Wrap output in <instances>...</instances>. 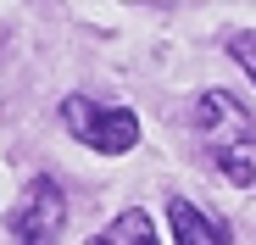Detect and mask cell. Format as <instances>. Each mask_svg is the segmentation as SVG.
<instances>
[{"instance_id":"cell-1","label":"cell","mask_w":256,"mask_h":245,"mask_svg":"<svg viewBox=\"0 0 256 245\" xmlns=\"http://www.w3.org/2000/svg\"><path fill=\"white\" fill-rule=\"evenodd\" d=\"M195 140L206 150V162L218 168L228 184L250 190L256 184V122L245 117V106L223 90H206L195 100Z\"/></svg>"},{"instance_id":"cell-2","label":"cell","mask_w":256,"mask_h":245,"mask_svg":"<svg viewBox=\"0 0 256 245\" xmlns=\"http://www.w3.org/2000/svg\"><path fill=\"white\" fill-rule=\"evenodd\" d=\"M62 122L72 128L78 145H90L100 156H122V150L140 145V117L122 112V106H95V100H84V95H67L62 100Z\"/></svg>"},{"instance_id":"cell-3","label":"cell","mask_w":256,"mask_h":245,"mask_svg":"<svg viewBox=\"0 0 256 245\" xmlns=\"http://www.w3.org/2000/svg\"><path fill=\"white\" fill-rule=\"evenodd\" d=\"M62 223H67V200H62V190L50 178H34L22 190V200L12 206V218H6L17 245H56Z\"/></svg>"},{"instance_id":"cell-4","label":"cell","mask_w":256,"mask_h":245,"mask_svg":"<svg viewBox=\"0 0 256 245\" xmlns=\"http://www.w3.org/2000/svg\"><path fill=\"white\" fill-rule=\"evenodd\" d=\"M167 218H173V240L178 245H228V228L218 218H206L195 200H184V195L167 200Z\"/></svg>"},{"instance_id":"cell-5","label":"cell","mask_w":256,"mask_h":245,"mask_svg":"<svg viewBox=\"0 0 256 245\" xmlns=\"http://www.w3.org/2000/svg\"><path fill=\"white\" fill-rule=\"evenodd\" d=\"M90 245H156V228H150V218L145 212H122L106 234H95Z\"/></svg>"},{"instance_id":"cell-6","label":"cell","mask_w":256,"mask_h":245,"mask_svg":"<svg viewBox=\"0 0 256 245\" xmlns=\"http://www.w3.org/2000/svg\"><path fill=\"white\" fill-rule=\"evenodd\" d=\"M228 56L250 72V84H256V34H234V39H228Z\"/></svg>"}]
</instances>
